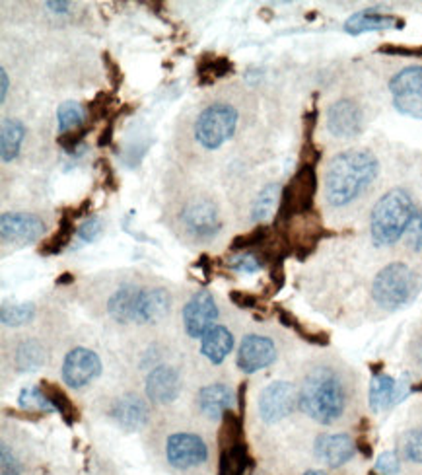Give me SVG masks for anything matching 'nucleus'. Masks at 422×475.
Listing matches in <instances>:
<instances>
[{
  "instance_id": "18",
  "label": "nucleus",
  "mask_w": 422,
  "mask_h": 475,
  "mask_svg": "<svg viewBox=\"0 0 422 475\" xmlns=\"http://www.w3.org/2000/svg\"><path fill=\"white\" fill-rule=\"evenodd\" d=\"M180 392H181V377L173 367L168 365L156 367L149 374L147 396L150 398V401L160 403V406H166V403L176 401Z\"/></svg>"
},
{
  "instance_id": "15",
  "label": "nucleus",
  "mask_w": 422,
  "mask_h": 475,
  "mask_svg": "<svg viewBox=\"0 0 422 475\" xmlns=\"http://www.w3.org/2000/svg\"><path fill=\"white\" fill-rule=\"evenodd\" d=\"M181 222L195 238H212L221 230V219H218L216 207L207 199L193 201L181 212Z\"/></svg>"
},
{
  "instance_id": "2",
  "label": "nucleus",
  "mask_w": 422,
  "mask_h": 475,
  "mask_svg": "<svg viewBox=\"0 0 422 475\" xmlns=\"http://www.w3.org/2000/svg\"><path fill=\"white\" fill-rule=\"evenodd\" d=\"M346 408V392L339 374L329 367H317L304 378L300 409L322 425L339 421Z\"/></svg>"
},
{
  "instance_id": "14",
  "label": "nucleus",
  "mask_w": 422,
  "mask_h": 475,
  "mask_svg": "<svg viewBox=\"0 0 422 475\" xmlns=\"http://www.w3.org/2000/svg\"><path fill=\"white\" fill-rule=\"evenodd\" d=\"M364 127L362 109L353 99H339L327 109V129L333 137L351 139Z\"/></svg>"
},
{
  "instance_id": "32",
  "label": "nucleus",
  "mask_w": 422,
  "mask_h": 475,
  "mask_svg": "<svg viewBox=\"0 0 422 475\" xmlns=\"http://www.w3.org/2000/svg\"><path fill=\"white\" fill-rule=\"evenodd\" d=\"M86 118H88V111L80 104V102H68L59 106V111H57V121H59V133H70V131H78V129L86 127Z\"/></svg>"
},
{
  "instance_id": "51",
  "label": "nucleus",
  "mask_w": 422,
  "mask_h": 475,
  "mask_svg": "<svg viewBox=\"0 0 422 475\" xmlns=\"http://www.w3.org/2000/svg\"><path fill=\"white\" fill-rule=\"evenodd\" d=\"M47 6L51 8V10H55V12H67L68 10V3H47Z\"/></svg>"
},
{
  "instance_id": "13",
  "label": "nucleus",
  "mask_w": 422,
  "mask_h": 475,
  "mask_svg": "<svg viewBox=\"0 0 422 475\" xmlns=\"http://www.w3.org/2000/svg\"><path fill=\"white\" fill-rule=\"evenodd\" d=\"M276 358V347L269 337L247 336L243 337L238 351V367L245 374H253L271 367Z\"/></svg>"
},
{
  "instance_id": "52",
  "label": "nucleus",
  "mask_w": 422,
  "mask_h": 475,
  "mask_svg": "<svg viewBox=\"0 0 422 475\" xmlns=\"http://www.w3.org/2000/svg\"><path fill=\"white\" fill-rule=\"evenodd\" d=\"M70 283H75V277H72V273H65L63 277L57 279V284H70Z\"/></svg>"
},
{
  "instance_id": "7",
  "label": "nucleus",
  "mask_w": 422,
  "mask_h": 475,
  "mask_svg": "<svg viewBox=\"0 0 422 475\" xmlns=\"http://www.w3.org/2000/svg\"><path fill=\"white\" fill-rule=\"evenodd\" d=\"M389 92L399 113L422 119V67L403 68L391 78Z\"/></svg>"
},
{
  "instance_id": "12",
  "label": "nucleus",
  "mask_w": 422,
  "mask_h": 475,
  "mask_svg": "<svg viewBox=\"0 0 422 475\" xmlns=\"http://www.w3.org/2000/svg\"><path fill=\"white\" fill-rule=\"evenodd\" d=\"M46 234V222L32 212H5L0 217V236L3 242L32 243Z\"/></svg>"
},
{
  "instance_id": "41",
  "label": "nucleus",
  "mask_w": 422,
  "mask_h": 475,
  "mask_svg": "<svg viewBox=\"0 0 422 475\" xmlns=\"http://www.w3.org/2000/svg\"><path fill=\"white\" fill-rule=\"evenodd\" d=\"M90 129H92V125H86V127L78 129V131L63 133V135L57 137V142H59V147H61L65 152H72V154H75L78 149H82L84 139H86V135H88Z\"/></svg>"
},
{
  "instance_id": "27",
  "label": "nucleus",
  "mask_w": 422,
  "mask_h": 475,
  "mask_svg": "<svg viewBox=\"0 0 422 475\" xmlns=\"http://www.w3.org/2000/svg\"><path fill=\"white\" fill-rule=\"evenodd\" d=\"M26 137V127L22 121L6 118L3 119V135H0V152L3 162H12L20 152V145Z\"/></svg>"
},
{
  "instance_id": "34",
  "label": "nucleus",
  "mask_w": 422,
  "mask_h": 475,
  "mask_svg": "<svg viewBox=\"0 0 422 475\" xmlns=\"http://www.w3.org/2000/svg\"><path fill=\"white\" fill-rule=\"evenodd\" d=\"M43 363H46V351H43L39 341L27 339L20 343V347L16 351V367L20 372H34Z\"/></svg>"
},
{
  "instance_id": "29",
  "label": "nucleus",
  "mask_w": 422,
  "mask_h": 475,
  "mask_svg": "<svg viewBox=\"0 0 422 475\" xmlns=\"http://www.w3.org/2000/svg\"><path fill=\"white\" fill-rule=\"evenodd\" d=\"M242 442H245L242 415L234 409H228L222 415V425L221 430H218V444H221V450H228L232 446H238Z\"/></svg>"
},
{
  "instance_id": "44",
  "label": "nucleus",
  "mask_w": 422,
  "mask_h": 475,
  "mask_svg": "<svg viewBox=\"0 0 422 475\" xmlns=\"http://www.w3.org/2000/svg\"><path fill=\"white\" fill-rule=\"evenodd\" d=\"M101 230H104V222H101V219L99 217H88L78 228V238L82 242H94V240L99 238Z\"/></svg>"
},
{
  "instance_id": "20",
  "label": "nucleus",
  "mask_w": 422,
  "mask_h": 475,
  "mask_svg": "<svg viewBox=\"0 0 422 475\" xmlns=\"http://www.w3.org/2000/svg\"><path fill=\"white\" fill-rule=\"evenodd\" d=\"M197 406L202 415H207L209 419L216 421V419H222L224 411L234 409L236 396L232 392V387L226 384H211L199 392Z\"/></svg>"
},
{
  "instance_id": "8",
  "label": "nucleus",
  "mask_w": 422,
  "mask_h": 475,
  "mask_svg": "<svg viewBox=\"0 0 422 475\" xmlns=\"http://www.w3.org/2000/svg\"><path fill=\"white\" fill-rule=\"evenodd\" d=\"M296 406H300V394L293 384L284 380L271 382L259 396V415L269 425L283 421Z\"/></svg>"
},
{
  "instance_id": "49",
  "label": "nucleus",
  "mask_w": 422,
  "mask_h": 475,
  "mask_svg": "<svg viewBox=\"0 0 422 475\" xmlns=\"http://www.w3.org/2000/svg\"><path fill=\"white\" fill-rule=\"evenodd\" d=\"M99 164H101V171H104V187H106L108 191H118L119 190V181L115 180V174H113L109 162L101 160Z\"/></svg>"
},
{
  "instance_id": "10",
  "label": "nucleus",
  "mask_w": 422,
  "mask_h": 475,
  "mask_svg": "<svg viewBox=\"0 0 422 475\" xmlns=\"http://www.w3.org/2000/svg\"><path fill=\"white\" fill-rule=\"evenodd\" d=\"M218 318V306L214 296L202 289L191 296L183 308V325L189 337H202Z\"/></svg>"
},
{
  "instance_id": "55",
  "label": "nucleus",
  "mask_w": 422,
  "mask_h": 475,
  "mask_svg": "<svg viewBox=\"0 0 422 475\" xmlns=\"http://www.w3.org/2000/svg\"><path fill=\"white\" fill-rule=\"evenodd\" d=\"M411 392H422V382H418V384H415L413 387H411Z\"/></svg>"
},
{
  "instance_id": "36",
  "label": "nucleus",
  "mask_w": 422,
  "mask_h": 475,
  "mask_svg": "<svg viewBox=\"0 0 422 475\" xmlns=\"http://www.w3.org/2000/svg\"><path fill=\"white\" fill-rule=\"evenodd\" d=\"M276 314H279L281 324H284L290 329H294L302 339L310 341V343H315V345H327L329 343V336L327 334H324V331H310L308 327H304L302 322L296 318L294 314H290V312H286L283 308H276Z\"/></svg>"
},
{
  "instance_id": "35",
  "label": "nucleus",
  "mask_w": 422,
  "mask_h": 475,
  "mask_svg": "<svg viewBox=\"0 0 422 475\" xmlns=\"http://www.w3.org/2000/svg\"><path fill=\"white\" fill-rule=\"evenodd\" d=\"M273 238V228L267 224H257L250 232H245L238 238H234L232 242V250L234 252H243V250H252V248H261Z\"/></svg>"
},
{
  "instance_id": "43",
  "label": "nucleus",
  "mask_w": 422,
  "mask_h": 475,
  "mask_svg": "<svg viewBox=\"0 0 422 475\" xmlns=\"http://www.w3.org/2000/svg\"><path fill=\"white\" fill-rule=\"evenodd\" d=\"M20 471L22 470L16 456L12 454L8 444L3 442V446H0V475H20Z\"/></svg>"
},
{
  "instance_id": "9",
  "label": "nucleus",
  "mask_w": 422,
  "mask_h": 475,
  "mask_svg": "<svg viewBox=\"0 0 422 475\" xmlns=\"http://www.w3.org/2000/svg\"><path fill=\"white\" fill-rule=\"evenodd\" d=\"M166 456L170 466L178 470H191L207 462L209 449L205 440L191 433H176L166 442Z\"/></svg>"
},
{
  "instance_id": "21",
  "label": "nucleus",
  "mask_w": 422,
  "mask_h": 475,
  "mask_svg": "<svg viewBox=\"0 0 422 475\" xmlns=\"http://www.w3.org/2000/svg\"><path fill=\"white\" fill-rule=\"evenodd\" d=\"M405 22L396 16H387L377 10H362L353 14L345 24V32L351 36H360L366 32H380V30H401Z\"/></svg>"
},
{
  "instance_id": "5",
  "label": "nucleus",
  "mask_w": 422,
  "mask_h": 475,
  "mask_svg": "<svg viewBox=\"0 0 422 475\" xmlns=\"http://www.w3.org/2000/svg\"><path fill=\"white\" fill-rule=\"evenodd\" d=\"M417 294V277L409 265L389 263L372 283L374 300L386 310H397Z\"/></svg>"
},
{
  "instance_id": "45",
  "label": "nucleus",
  "mask_w": 422,
  "mask_h": 475,
  "mask_svg": "<svg viewBox=\"0 0 422 475\" xmlns=\"http://www.w3.org/2000/svg\"><path fill=\"white\" fill-rule=\"evenodd\" d=\"M407 240H409L411 250L422 252V209L415 214L409 228H407Z\"/></svg>"
},
{
  "instance_id": "48",
  "label": "nucleus",
  "mask_w": 422,
  "mask_h": 475,
  "mask_svg": "<svg viewBox=\"0 0 422 475\" xmlns=\"http://www.w3.org/2000/svg\"><path fill=\"white\" fill-rule=\"evenodd\" d=\"M118 118H119V113H118V115H111L109 121L106 123L104 131H101V135H99V139H98V147H99V149H106V147L111 145V140H113V127H115V119H118Z\"/></svg>"
},
{
  "instance_id": "3",
  "label": "nucleus",
  "mask_w": 422,
  "mask_h": 475,
  "mask_svg": "<svg viewBox=\"0 0 422 475\" xmlns=\"http://www.w3.org/2000/svg\"><path fill=\"white\" fill-rule=\"evenodd\" d=\"M415 217V205L409 191L396 187L387 191L376 207L370 217V232L376 246H391L396 243L409 228Z\"/></svg>"
},
{
  "instance_id": "42",
  "label": "nucleus",
  "mask_w": 422,
  "mask_h": 475,
  "mask_svg": "<svg viewBox=\"0 0 422 475\" xmlns=\"http://www.w3.org/2000/svg\"><path fill=\"white\" fill-rule=\"evenodd\" d=\"M374 470L382 475H397L401 470V462H399V456L396 452H384L377 456L376 460V466Z\"/></svg>"
},
{
  "instance_id": "24",
  "label": "nucleus",
  "mask_w": 422,
  "mask_h": 475,
  "mask_svg": "<svg viewBox=\"0 0 422 475\" xmlns=\"http://www.w3.org/2000/svg\"><path fill=\"white\" fill-rule=\"evenodd\" d=\"M43 396L49 399V403L53 406V409L63 417V421L67 425H75L80 419V411L78 408L72 403V399L67 396V392L59 384H55L51 380H41L39 384Z\"/></svg>"
},
{
  "instance_id": "17",
  "label": "nucleus",
  "mask_w": 422,
  "mask_h": 475,
  "mask_svg": "<svg viewBox=\"0 0 422 475\" xmlns=\"http://www.w3.org/2000/svg\"><path fill=\"white\" fill-rule=\"evenodd\" d=\"M171 308V296L162 286L154 289H139L137 305L133 312V322L137 324H156L164 320Z\"/></svg>"
},
{
  "instance_id": "25",
  "label": "nucleus",
  "mask_w": 422,
  "mask_h": 475,
  "mask_svg": "<svg viewBox=\"0 0 422 475\" xmlns=\"http://www.w3.org/2000/svg\"><path fill=\"white\" fill-rule=\"evenodd\" d=\"M139 289L140 286L125 284L119 291H115L111 294V298L108 302V312L115 322H121V324L133 322V312H135V305H137Z\"/></svg>"
},
{
  "instance_id": "6",
  "label": "nucleus",
  "mask_w": 422,
  "mask_h": 475,
  "mask_svg": "<svg viewBox=\"0 0 422 475\" xmlns=\"http://www.w3.org/2000/svg\"><path fill=\"white\" fill-rule=\"evenodd\" d=\"M238 125V111L234 106L218 102L202 109L195 123V137L202 147L214 150L234 135Z\"/></svg>"
},
{
  "instance_id": "50",
  "label": "nucleus",
  "mask_w": 422,
  "mask_h": 475,
  "mask_svg": "<svg viewBox=\"0 0 422 475\" xmlns=\"http://www.w3.org/2000/svg\"><path fill=\"white\" fill-rule=\"evenodd\" d=\"M0 78H3V92H0V99H6V94H8V73H6V68L3 67L0 68Z\"/></svg>"
},
{
  "instance_id": "54",
  "label": "nucleus",
  "mask_w": 422,
  "mask_h": 475,
  "mask_svg": "<svg viewBox=\"0 0 422 475\" xmlns=\"http://www.w3.org/2000/svg\"><path fill=\"white\" fill-rule=\"evenodd\" d=\"M304 475H327V473H324V471H319V470H310V471H305Z\"/></svg>"
},
{
  "instance_id": "11",
  "label": "nucleus",
  "mask_w": 422,
  "mask_h": 475,
  "mask_svg": "<svg viewBox=\"0 0 422 475\" xmlns=\"http://www.w3.org/2000/svg\"><path fill=\"white\" fill-rule=\"evenodd\" d=\"M101 374V361L99 356L86 349V347H77L72 349L63 363V378L70 387H84L88 386L94 378H98Z\"/></svg>"
},
{
  "instance_id": "19",
  "label": "nucleus",
  "mask_w": 422,
  "mask_h": 475,
  "mask_svg": "<svg viewBox=\"0 0 422 475\" xmlns=\"http://www.w3.org/2000/svg\"><path fill=\"white\" fill-rule=\"evenodd\" d=\"M315 456L329 468H341L356 454V442L343 433L319 435L315 440Z\"/></svg>"
},
{
  "instance_id": "47",
  "label": "nucleus",
  "mask_w": 422,
  "mask_h": 475,
  "mask_svg": "<svg viewBox=\"0 0 422 475\" xmlns=\"http://www.w3.org/2000/svg\"><path fill=\"white\" fill-rule=\"evenodd\" d=\"M104 63H106V68H108V78H109V82L113 84V88H119L121 82H123L119 63H115V61L111 59L109 53H104Z\"/></svg>"
},
{
  "instance_id": "46",
  "label": "nucleus",
  "mask_w": 422,
  "mask_h": 475,
  "mask_svg": "<svg viewBox=\"0 0 422 475\" xmlns=\"http://www.w3.org/2000/svg\"><path fill=\"white\" fill-rule=\"evenodd\" d=\"M230 300L234 302L238 308L250 310V308H257L259 306V296L252 294V293H243V291H232L230 293Z\"/></svg>"
},
{
  "instance_id": "26",
  "label": "nucleus",
  "mask_w": 422,
  "mask_h": 475,
  "mask_svg": "<svg viewBox=\"0 0 422 475\" xmlns=\"http://www.w3.org/2000/svg\"><path fill=\"white\" fill-rule=\"evenodd\" d=\"M78 234V230L75 226V214H72V209H65L61 212V221H59V228L57 232L47 238L46 242L39 246V253L41 255H57L61 253L68 243L72 242V236Z\"/></svg>"
},
{
  "instance_id": "23",
  "label": "nucleus",
  "mask_w": 422,
  "mask_h": 475,
  "mask_svg": "<svg viewBox=\"0 0 422 475\" xmlns=\"http://www.w3.org/2000/svg\"><path fill=\"white\" fill-rule=\"evenodd\" d=\"M234 347V336L224 325H212L205 336L201 337V353L205 355L212 365H221Z\"/></svg>"
},
{
  "instance_id": "39",
  "label": "nucleus",
  "mask_w": 422,
  "mask_h": 475,
  "mask_svg": "<svg viewBox=\"0 0 422 475\" xmlns=\"http://www.w3.org/2000/svg\"><path fill=\"white\" fill-rule=\"evenodd\" d=\"M226 265L238 273H255L259 269H263L265 262L261 259V255H257L253 252H240L236 255L228 257Z\"/></svg>"
},
{
  "instance_id": "28",
  "label": "nucleus",
  "mask_w": 422,
  "mask_h": 475,
  "mask_svg": "<svg viewBox=\"0 0 422 475\" xmlns=\"http://www.w3.org/2000/svg\"><path fill=\"white\" fill-rule=\"evenodd\" d=\"M252 468V458L247 454L245 442L232 446L228 450H221V464L218 475H245Z\"/></svg>"
},
{
  "instance_id": "31",
  "label": "nucleus",
  "mask_w": 422,
  "mask_h": 475,
  "mask_svg": "<svg viewBox=\"0 0 422 475\" xmlns=\"http://www.w3.org/2000/svg\"><path fill=\"white\" fill-rule=\"evenodd\" d=\"M281 193L283 187L279 183H269L265 190H261L255 203L252 207V219L257 224H263L267 219H271V214L276 207V201L281 203Z\"/></svg>"
},
{
  "instance_id": "22",
  "label": "nucleus",
  "mask_w": 422,
  "mask_h": 475,
  "mask_svg": "<svg viewBox=\"0 0 422 475\" xmlns=\"http://www.w3.org/2000/svg\"><path fill=\"white\" fill-rule=\"evenodd\" d=\"M113 419L118 421L125 430H139L149 423V408L139 396H123L115 401L111 409Z\"/></svg>"
},
{
  "instance_id": "53",
  "label": "nucleus",
  "mask_w": 422,
  "mask_h": 475,
  "mask_svg": "<svg viewBox=\"0 0 422 475\" xmlns=\"http://www.w3.org/2000/svg\"><path fill=\"white\" fill-rule=\"evenodd\" d=\"M417 358H418V363L422 365V339L418 341V347H417Z\"/></svg>"
},
{
  "instance_id": "38",
  "label": "nucleus",
  "mask_w": 422,
  "mask_h": 475,
  "mask_svg": "<svg viewBox=\"0 0 422 475\" xmlns=\"http://www.w3.org/2000/svg\"><path fill=\"white\" fill-rule=\"evenodd\" d=\"M36 315L34 305H5L0 310V318H3L5 325H22L30 322Z\"/></svg>"
},
{
  "instance_id": "33",
  "label": "nucleus",
  "mask_w": 422,
  "mask_h": 475,
  "mask_svg": "<svg viewBox=\"0 0 422 475\" xmlns=\"http://www.w3.org/2000/svg\"><path fill=\"white\" fill-rule=\"evenodd\" d=\"M18 406H20V409L26 413L24 417H27V419H34V421H36V417H32L30 413L41 415V413H51V411H55L53 406L49 403V399H47L46 396H43L39 386H27V387H24V390L20 392Z\"/></svg>"
},
{
  "instance_id": "37",
  "label": "nucleus",
  "mask_w": 422,
  "mask_h": 475,
  "mask_svg": "<svg viewBox=\"0 0 422 475\" xmlns=\"http://www.w3.org/2000/svg\"><path fill=\"white\" fill-rule=\"evenodd\" d=\"M399 452L413 464H422V429H411L399 439Z\"/></svg>"
},
{
  "instance_id": "30",
  "label": "nucleus",
  "mask_w": 422,
  "mask_h": 475,
  "mask_svg": "<svg viewBox=\"0 0 422 475\" xmlns=\"http://www.w3.org/2000/svg\"><path fill=\"white\" fill-rule=\"evenodd\" d=\"M232 70H234V65H232V61L228 59V57H216V55L207 53V55L202 57V59L199 61V67H197L199 82H201L202 86H209V84H212L214 80L230 75Z\"/></svg>"
},
{
  "instance_id": "4",
  "label": "nucleus",
  "mask_w": 422,
  "mask_h": 475,
  "mask_svg": "<svg viewBox=\"0 0 422 475\" xmlns=\"http://www.w3.org/2000/svg\"><path fill=\"white\" fill-rule=\"evenodd\" d=\"M317 193V176L315 166L302 164L296 174L290 178L281 193L279 211H276L274 228L284 230L294 217L308 214L314 209V201Z\"/></svg>"
},
{
  "instance_id": "16",
  "label": "nucleus",
  "mask_w": 422,
  "mask_h": 475,
  "mask_svg": "<svg viewBox=\"0 0 422 475\" xmlns=\"http://www.w3.org/2000/svg\"><path fill=\"white\" fill-rule=\"evenodd\" d=\"M411 387L409 382L405 380H393L387 374H374L370 382V409L374 413L386 411L393 406H397L399 401H403L409 396Z\"/></svg>"
},
{
  "instance_id": "1",
  "label": "nucleus",
  "mask_w": 422,
  "mask_h": 475,
  "mask_svg": "<svg viewBox=\"0 0 422 475\" xmlns=\"http://www.w3.org/2000/svg\"><path fill=\"white\" fill-rule=\"evenodd\" d=\"M377 158L364 149L345 150L333 158L325 171V199L331 207H345L376 180Z\"/></svg>"
},
{
  "instance_id": "40",
  "label": "nucleus",
  "mask_w": 422,
  "mask_h": 475,
  "mask_svg": "<svg viewBox=\"0 0 422 475\" xmlns=\"http://www.w3.org/2000/svg\"><path fill=\"white\" fill-rule=\"evenodd\" d=\"M115 102L113 94L109 92H99L92 102L88 104V108H86V111H88V118L92 121H99V119H106V115H109V108L111 104Z\"/></svg>"
}]
</instances>
